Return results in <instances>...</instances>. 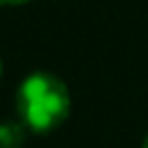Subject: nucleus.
<instances>
[{
	"label": "nucleus",
	"instance_id": "f257e3e1",
	"mask_svg": "<svg viewBox=\"0 0 148 148\" xmlns=\"http://www.w3.org/2000/svg\"><path fill=\"white\" fill-rule=\"evenodd\" d=\"M69 90L65 81L49 72H35L18 86L16 109L25 130L37 134L56 130L69 116Z\"/></svg>",
	"mask_w": 148,
	"mask_h": 148
},
{
	"label": "nucleus",
	"instance_id": "f03ea898",
	"mask_svg": "<svg viewBox=\"0 0 148 148\" xmlns=\"http://www.w3.org/2000/svg\"><path fill=\"white\" fill-rule=\"evenodd\" d=\"M23 123H0V148H21L25 132H23Z\"/></svg>",
	"mask_w": 148,
	"mask_h": 148
},
{
	"label": "nucleus",
	"instance_id": "7ed1b4c3",
	"mask_svg": "<svg viewBox=\"0 0 148 148\" xmlns=\"http://www.w3.org/2000/svg\"><path fill=\"white\" fill-rule=\"evenodd\" d=\"M30 0H0V5H9V7H16V5H25Z\"/></svg>",
	"mask_w": 148,
	"mask_h": 148
},
{
	"label": "nucleus",
	"instance_id": "20e7f679",
	"mask_svg": "<svg viewBox=\"0 0 148 148\" xmlns=\"http://www.w3.org/2000/svg\"><path fill=\"white\" fill-rule=\"evenodd\" d=\"M143 148H148V136H146V141H143Z\"/></svg>",
	"mask_w": 148,
	"mask_h": 148
},
{
	"label": "nucleus",
	"instance_id": "39448f33",
	"mask_svg": "<svg viewBox=\"0 0 148 148\" xmlns=\"http://www.w3.org/2000/svg\"><path fill=\"white\" fill-rule=\"evenodd\" d=\"M0 76H2V62H0Z\"/></svg>",
	"mask_w": 148,
	"mask_h": 148
}]
</instances>
